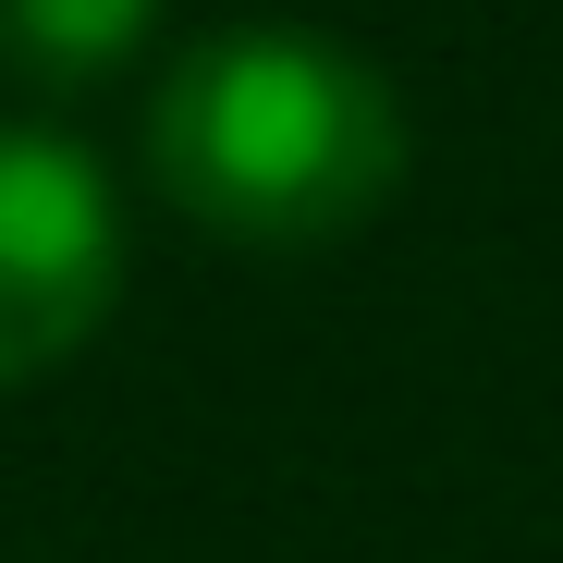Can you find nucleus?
Returning <instances> with one entry per match:
<instances>
[{
	"label": "nucleus",
	"mask_w": 563,
	"mask_h": 563,
	"mask_svg": "<svg viewBox=\"0 0 563 563\" xmlns=\"http://www.w3.org/2000/svg\"><path fill=\"white\" fill-rule=\"evenodd\" d=\"M159 197L257 257L343 245L405 184V99L319 25H233L147 99Z\"/></svg>",
	"instance_id": "nucleus-1"
},
{
	"label": "nucleus",
	"mask_w": 563,
	"mask_h": 563,
	"mask_svg": "<svg viewBox=\"0 0 563 563\" xmlns=\"http://www.w3.org/2000/svg\"><path fill=\"white\" fill-rule=\"evenodd\" d=\"M123 295V209L99 159L49 123H0V393L99 343Z\"/></svg>",
	"instance_id": "nucleus-2"
},
{
	"label": "nucleus",
	"mask_w": 563,
	"mask_h": 563,
	"mask_svg": "<svg viewBox=\"0 0 563 563\" xmlns=\"http://www.w3.org/2000/svg\"><path fill=\"white\" fill-rule=\"evenodd\" d=\"M159 25V0H0V62L25 86H99L111 62H135Z\"/></svg>",
	"instance_id": "nucleus-3"
}]
</instances>
